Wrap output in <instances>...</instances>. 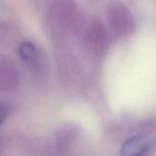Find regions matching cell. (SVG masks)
Listing matches in <instances>:
<instances>
[{"mask_svg": "<svg viewBox=\"0 0 156 156\" xmlns=\"http://www.w3.org/2000/svg\"><path fill=\"white\" fill-rule=\"evenodd\" d=\"M108 21L112 31L119 36H128L135 29V20L131 11L122 4L116 3L108 9Z\"/></svg>", "mask_w": 156, "mask_h": 156, "instance_id": "1", "label": "cell"}, {"mask_svg": "<svg viewBox=\"0 0 156 156\" xmlns=\"http://www.w3.org/2000/svg\"><path fill=\"white\" fill-rule=\"evenodd\" d=\"M151 150V140L144 135H136L124 143L121 149V154L125 156L145 155L148 154Z\"/></svg>", "mask_w": 156, "mask_h": 156, "instance_id": "2", "label": "cell"}, {"mask_svg": "<svg viewBox=\"0 0 156 156\" xmlns=\"http://www.w3.org/2000/svg\"><path fill=\"white\" fill-rule=\"evenodd\" d=\"M87 37L90 45L96 49H102L107 46L108 35L104 26L99 21L95 20L91 23L88 29Z\"/></svg>", "mask_w": 156, "mask_h": 156, "instance_id": "3", "label": "cell"}, {"mask_svg": "<svg viewBox=\"0 0 156 156\" xmlns=\"http://www.w3.org/2000/svg\"><path fill=\"white\" fill-rule=\"evenodd\" d=\"M0 85L5 90H13L18 85V79L14 66L10 62H1L0 66Z\"/></svg>", "mask_w": 156, "mask_h": 156, "instance_id": "4", "label": "cell"}, {"mask_svg": "<svg viewBox=\"0 0 156 156\" xmlns=\"http://www.w3.org/2000/svg\"><path fill=\"white\" fill-rule=\"evenodd\" d=\"M20 58L32 69H37L40 66V56L37 48L30 42H24L18 48Z\"/></svg>", "mask_w": 156, "mask_h": 156, "instance_id": "5", "label": "cell"}, {"mask_svg": "<svg viewBox=\"0 0 156 156\" xmlns=\"http://www.w3.org/2000/svg\"><path fill=\"white\" fill-rule=\"evenodd\" d=\"M0 112H1V122H3L5 118H6V112H7V108H5L4 105L1 106V110H0Z\"/></svg>", "mask_w": 156, "mask_h": 156, "instance_id": "6", "label": "cell"}]
</instances>
